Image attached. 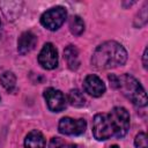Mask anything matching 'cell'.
<instances>
[{
	"mask_svg": "<svg viewBox=\"0 0 148 148\" xmlns=\"http://www.w3.org/2000/svg\"><path fill=\"white\" fill-rule=\"evenodd\" d=\"M65 142L60 138H52L49 145V148H65Z\"/></svg>",
	"mask_w": 148,
	"mask_h": 148,
	"instance_id": "obj_17",
	"label": "cell"
},
{
	"mask_svg": "<svg viewBox=\"0 0 148 148\" xmlns=\"http://www.w3.org/2000/svg\"><path fill=\"white\" fill-rule=\"evenodd\" d=\"M134 145L136 148H148L147 134L145 132H140L139 134H136V136L134 139Z\"/></svg>",
	"mask_w": 148,
	"mask_h": 148,
	"instance_id": "obj_16",
	"label": "cell"
},
{
	"mask_svg": "<svg viewBox=\"0 0 148 148\" xmlns=\"http://www.w3.org/2000/svg\"><path fill=\"white\" fill-rule=\"evenodd\" d=\"M92 134L95 139L103 141L114 136L113 127L108 113H97L92 120Z\"/></svg>",
	"mask_w": 148,
	"mask_h": 148,
	"instance_id": "obj_4",
	"label": "cell"
},
{
	"mask_svg": "<svg viewBox=\"0 0 148 148\" xmlns=\"http://www.w3.org/2000/svg\"><path fill=\"white\" fill-rule=\"evenodd\" d=\"M38 62L45 69H53L58 65V51L53 44L46 43L38 54Z\"/></svg>",
	"mask_w": 148,
	"mask_h": 148,
	"instance_id": "obj_7",
	"label": "cell"
},
{
	"mask_svg": "<svg viewBox=\"0 0 148 148\" xmlns=\"http://www.w3.org/2000/svg\"><path fill=\"white\" fill-rule=\"evenodd\" d=\"M84 91L92 97H99L105 92V84L97 75L90 74L83 81Z\"/></svg>",
	"mask_w": 148,
	"mask_h": 148,
	"instance_id": "obj_9",
	"label": "cell"
},
{
	"mask_svg": "<svg viewBox=\"0 0 148 148\" xmlns=\"http://www.w3.org/2000/svg\"><path fill=\"white\" fill-rule=\"evenodd\" d=\"M66 17H67L66 9L61 6H58L46 10L40 17V23L46 29L54 31L62 25Z\"/></svg>",
	"mask_w": 148,
	"mask_h": 148,
	"instance_id": "obj_5",
	"label": "cell"
},
{
	"mask_svg": "<svg viewBox=\"0 0 148 148\" xmlns=\"http://www.w3.org/2000/svg\"><path fill=\"white\" fill-rule=\"evenodd\" d=\"M64 59L67 62V66L69 69L75 71L77 69L79 65H80V60H79V51L74 45H68L65 50H64Z\"/></svg>",
	"mask_w": 148,
	"mask_h": 148,
	"instance_id": "obj_12",
	"label": "cell"
},
{
	"mask_svg": "<svg viewBox=\"0 0 148 148\" xmlns=\"http://www.w3.org/2000/svg\"><path fill=\"white\" fill-rule=\"evenodd\" d=\"M110 148H119V147H118V146H117V145H113V146H111V147H110Z\"/></svg>",
	"mask_w": 148,
	"mask_h": 148,
	"instance_id": "obj_20",
	"label": "cell"
},
{
	"mask_svg": "<svg viewBox=\"0 0 148 148\" xmlns=\"http://www.w3.org/2000/svg\"><path fill=\"white\" fill-rule=\"evenodd\" d=\"M87 123L84 119H73L69 117H64L60 119L58 130L61 134L66 135H79L86 131Z\"/></svg>",
	"mask_w": 148,
	"mask_h": 148,
	"instance_id": "obj_6",
	"label": "cell"
},
{
	"mask_svg": "<svg viewBox=\"0 0 148 148\" xmlns=\"http://www.w3.org/2000/svg\"><path fill=\"white\" fill-rule=\"evenodd\" d=\"M68 148H81L79 145H75V143H72V145H69L68 146Z\"/></svg>",
	"mask_w": 148,
	"mask_h": 148,
	"instance_id": "obj_19",
	"label": "cell"
},
{
	"mask_svg": "<svg viewBox=\"0 0 148 148\" xmlns=\"http://www.w3.org/2000/svg\"><path fill=\"white\" fill-rule=\"evenodd\" d=\"M67 98H68L69 104L75 106V108H82L86 105V98L79 89H72L68 92Z\"/></svg>",
	"mask_w": 148,
	"mask_h": 148,
	"instance_id": "obj_14",
	"label": "cell"
},
{
	"mask_svg": "<svg viewBox=\"0 0 148 148\" xmlns=\"http://www.w3.org/2000/svg\"><path fill=\"white\" fill-rule=\"evenodd\" d=\"M147 57H148V50L145 49V52H143V56H142V61H143V67L147 68Z\"/></svg>",
	"mask_w": 148,
	"mask_h": 148,
	"instance_id": "obj_18",
	"label": "cell"
},
{
	"mask_svg": "<svg viewBox=\"0 0 148 148\" xmlns=\"http://www.w3.org/2000/svg\"><path fill=\"white\" fill-rule=\"evenodd\" d=\"M24 147L25 148H45L44 135L37 130L29 132L24 139Z\"/></svg>",
	"mask_w": 148,
	"mask_h": 148,
	"instance_id": "obj_11",
	"label": "cell"
},
{
	"mask_svg": "<svg viewBox=\"0 0 148 148\" xmlns=\"http://www.w3.org/2000/svg\"><path fill=\"white\" fill-rule=\"evenodd\" d=\"M69 29H71V32L73 35L80 36L83 32V30H84V22H83V20L80 16H77V15L73 16L69 20Z\"/></svg>",
	"mask_w": 148,
	"mask_h": 148,
	"instance_id": "obj_15",
	"label": "cell"
},
{
	"mask_svg": "<svg viewBox=\"0 0 148 148\" xmlns=\"http://www.w3.org/2000/svg\"><path fill=\"white\" fill-rule=\"evenodd\" d=\"M0 82L2 84V87L7 90V91H14L16 88V76L14 75L13 72H5L1 74L0 76Z\"/></svg>",
	"mask_w": 148,
	"mask_h": 148,
	"instance_id": "obj_13",
	"label": "cell"
},
{
	"mask_svg": "<svg viewBox=\"0 0 148 148\" xmlns=\"http://www.w3.org/2000/svg\"><path fill=\"white\" fill-rule=\"evenodd\" d=\"M123 95L136 106L147 105V95L140 82L130 74H124L118 77V87Z\"/></svg>",
	"mask_w": 148,
	"mask_h": 148,
	"instance_id": "obj_2",
	"label": "cell"
},
{
	"mask_svg": "<svg viewBox=\"0 0 148 148\" xmlns=\"http://www.w3.org/2000/svg\"><path fill=\"white\" fill-rule=\"evenodd\" d=\"M37 44V37L31 31H24L17 40V50L21 54H27L31 52Z\"/></svg>",
	"mask_w": 148,
	"mask_h": 148,
	"instance_id": "obj_10",
	"label": "cell"
},
{
	"mask_svg": "<svg viewBox=\"0 0 148 148\" xmlns=\"http://www.w3.org/2000/svg\"><path fill=\"white\" fill-rule=\"evenodd\" d=\"M109 114L110 121L113 127V133L116 138H123L126 135L130 128V113L123 106H116L111 110Z\"/></svg>",
	"mask_w": 148,
	"mask_h": 148,
	"instance_id": "obj_3",
	"label": "cell"
},
{
	"mask_svg": "<svg viewBox=\"0 0 148 148\" xmlns=\"http://www.w3.org/2000/svg\"><path fill=\"white\" fill-rule=\"evenodd\" d=\"M44 98L46 101L47 108L53 112H60L66 106L65 95L54 88H47L44 90Z\"/></svg>",
	"mask_w": 148,
	"mask_h": 148,
	"instance_id": "obj_8",
	"label": "cell"
},
{
	"mask_svg": "<svg viewBox=\"0 0 148 148\" xmlns=\"http://www.w3.org/2000/svg\"><path fill=\"white\" fill-rule=\"evenodd\" d=\"M127 60L125 47L114 40H108L95 50L91 58V64L98 69H109L123 66Z\"/></svg>",
	"mask_w": 148,
	"mask_h": 148,
	"instance_id": "obj_1",
	"label": "cell"
}]
</instances>
